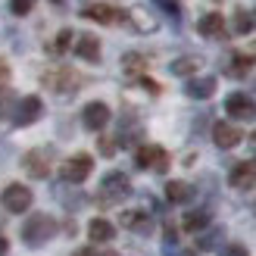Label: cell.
Masks as SVG:
<instances>
[{"mask_svg":"<svg viewBox=\"0 0 256 256\" xmlns=\"http://www.w3.org/2000/svg\"><path fill=\"white\" fill-rule=\"evenodd\" d=\"M54 234H56V219L47 216V212H38V216H32V219L22 225V240L28 247H41Z\"/></svg>","mask_w":256,"mask_h":256,"instance_id":"cell-1","label":"cell"},{"mask_svg":"<svg viewBox=\"0 0 256 256\" xmlns=\"http://www.w3.org/2000/svg\"><path fill=\"white\" fill-rule=\"evenodd\" d=\"M62 182H69V184H82L88 182V175L94 172V160L88 156V153H75V156H69L66 162H62Z\"/></svg>","mask_w":256,"mask_h":256,"instance_id":"cell-2","label":"cell"},{"mask_svg":"<svg viewBox=\"0 0 256 256\" xmlns=\"http://www.w3.org/2000/svg\"><path fill=\"white\" fill-rule=\"evenodd\" d=\"M134 166H138V169L166 172V169H169V153H166L162 147H156V144H144V147H138V153H134Z\"/></svg>","mask_w":256,"mask_h":256,"instance_id":"cell-3","label":"cell"},{"mask_svg":"<svg viewBox=\"0 0 256 256\" xmlns=\"http://www.w3.org/2000/svg\"><path fill=\"white\" fill-rule=\"evenodd\" d=\"M44 84L54 94H66L69 97V94H75V88H78V75L69 72V69H62V66H56V69L44 72Z\"/></svg>","mask_w":256,"mask_h":256,"instance_id":"cell-4","label":"cell"},{"mask_svg":"<svg viewBox=\"0 0 256 256\" xmlns=\"http://www.w3.org/2000/svg\"><path fill=\"white\" fill-rule=\"evenodd\" d=\"M41 116H44V104H41V97L28 94V97H22V100H19L16 112H12V125L25 128V125H34Z\"/></svg>","mask_w":256,"mask_h":256,"instance_id":"cell-5","label":"cell"},{"mask_svg":"<svg viewBox=\"0 0 256 256\" xmlns=\"http://www.w3.org/2000/svg\"><path fill=\"white\" fill-rule=\"evenodd\" d=\"M50 160H54V153H50L47 147L41 150H28L22 156V166H25V172H28L32 178H47L50 175Z\"/></svg>","mask_w":256,"mask_h":256,"instance_id":"cell-6","label":"cell"},{"mask_svg":"<svg viewBox=\"0 0 256 256\" xmlns=\"http://www.w3.org/2000/svg\"><path fill=\"white\" fill-rule=\"evenodd\" d=\"M100 190H104V200L116 203V200H125L128 194H132V182L122 175V172H110L104 182H100Z\"/></svg>","mask_w":256,"mask_h":256,"instance_id":"cell-7","label":"cell"},{"mask_svg":"<svg viewBox=\"0 0 256 256\" xmlns=\"http://www.w3.org/2000/svg\"><path fill=\"white\" fill-rule=\"evenodd\" d=\"M32 206V190L25 184H10L4 190V210L6 212H25Z\"/></svg>","mask_w":256,"mask_h":256,"instance_id":"cell-8","label":"cell"},{"mask_svg":"<svg viewBox=\"0 0 256 256\" xmlns=\"http://www.w3.org/2000/svg\"><path fill=\"white\" fill-rule=\"evenodd\" d=\"M225 112L234 116V119H240V122H250V119H256V104L247 94H232L225 100Z\"/></svg>","mask_w":256,"mask_h":256,"instance_id":"cell-9","label":"cell"},{"mask_svg":"<svg viewBox=\"0 0 256 256\" xmlns=\"http://www.w3.org/2000/svg\"><path fill=\"white\" fill-rule=\"evenodd\" d=\"M212 140H216V147L232 150V147H238L240 140H244V134H240V128L232 125V122H216L212 125Z\"/></svg>","mask_w":256,"mask_h":256,"instance_id":"cell-10","label":"cell"},{"mask_svg":"<svg viewBox=\"0 0 256 256\" xmlns=\"http://www.w3.org/2000/svg\"><path fill=\"white\" fill-rule=\"evenodd\" d=\"M82 122L88 132H100L106 122H110V106L106 104H100V100H94V104H88L82 110Z\"/></svg>","mask_w":256,"mask_h":256,"instance_id":"cell-11","label":"cell"},{"mask_svg":"<svg viewBox=\"0 0 256 256\" xmlns=\"http://www.w3.org/2000/svg\"><path fill=\"white\" fill-rule=\"evenodd\" d=\"M82 16L91 19V22H100V25H116V22L125 19V12L116 10V6H106V4H94V6H88Z\"/></svg>","mask_w":256,"mask_h":256,"instance_id":"cell-12","label":"cell"},{"mask_svg":"<svg viewBox=\"0 0 256 256\" xmlns=\"http://www.w3.org/2000/svg\"><path fill=\"white\" fill-rule=\"evenodd\" d=\"M184 94L194 97V100H206L216 94V78L212 75H197V78H188L184 82Z\"/></svg>","mask_w":256,"mask_h":256,"instance_id":"cell-13","label":"cell"},{"mask_svg":"<svg viewBox=\"0 0 256 256\" xmlns=\"http://www.w3.org/2000/svg\"><path fill=\"white\" fill-rule=\"evenodd\" d=\"M228 182H232V188H238V190L253 188L256 184V162H238L232 169V175H228Z\"/></svg>","mask_w":256,"mask_h":256,"instance_id":"cell-14","label":"cell"},{"mask_svg":"<svg viewBox=\"0 0 256 256\" xmlns=\"http://www.w3.org/2000/svg\"><path fill=\"white\" fill-rule=\"evenodd\" d=\"M112 234H116L112 222H106V219H91L88 222V238H91L94 244H106V240H112Z\"/></svg>","mask_w":256,"mask_h":256,"instance_id":"cell-15","label":"cell"},{"mask_svg":"<svg viewBox=\"0 0 256 256\" xmlns=\"http://www.w3.org/2000/svg\"><path fill=\"white\" fill-rule=\"evenodd\" d=\"M75 54L82 60H88V62H97L100 60V41L94 34H82L78 41H75Z\"/></svg>","mask_w":256,"mask_h":256,"instance_id":"cell-16","label":"cell"},{"mask_svg":"<svg viewBox=\"0 0 256 256\" xmlns=\"http://www.w3.org/2000/svg\"><path fill=\"white\" fill-rule=\"evenodd\" d=\"M197 32H200L203 38H216V34H222V32H225V19L219 16V12H206V16H200Z\"/></svg>","mask_w":256,"mask_h":256,"instance_id":"cell-17","label":"cell"},{"mask_svg":"<svg viewBox=\"0 0 256 256\" xmlns=\"http://www.w3.org/2000/svg\"><path fill=\"white\" fill-rule=\"evenodd\" d=\"M166 197H169L172 203H188L190 197H194V188H190L188 182H169L166 184Z\"/></svg>","mask_w":256,"mask_h":256,"instance_id":"cell-18","label":"cell"},{"mask_svg":"<svg viewBox=\"0 0 256 256\" xmlns=\"http://www.w3.org/2000/svg\"><path fill=\"white\" fill-rule=\"evenodd\" d=\"M122 225L132 228V232H150V219H147V212H140V210L122 212Z\"/></svg>","mask_w":256,"mask_h":256,"instance_id":"cell-19","label":"cell"},{"mask_svg":"<svg viewBox=\"0 0 256 256\" xmlns=\"http://www.w3.org/2000/svg\"><path fill=\"white\" fill-rule=\"evenodd\" d=\"M200 56H178V60H172V66H169V72L172 75H194L197 69H200Z\"/></svg>","mask_w":256,"mask_h":256,"instance_id":"cell-20","label":"cell"},{"mask_svg":"<svg viewBox=\"0 0 256 256\" xmlns=\"http://www.w3.org/2000/svg\"><path fill=\"white\" fill-rule=\"evenodd\" d=\"M206 222H210V216L203 212V210H194V212H188L184 216V232H200V228H206Z\"/></svg>","mask_w":256,"mask_h":256,"instance_id":"cell-21","label":"cell"},{"mask_svg":"<svg viewBox=\"0 0 256 256\" xmlns=\"http://www.w3.org/2000/svg\"><path fill=\"white\" fill-rule=\"evenodd\" d=\"M253 25H256L253 12H247V10H238V12H234V32H238V34H247Z\"/></svg>","mask_w":256,"mask_h":256,"instance_id":"cell-22","label":"cell"},{"mask_svg":"<svg viewBox=\"0 0 256 256\" xmlns=\"http://www.w3.org/2000/svg\"><path fill=\"white\" fill-rule=\"evenodd\" d=\"M250 66H253V60L250 56H244V54H238V56H232V66H228V75H247L250 72Z\"/></svg>","mask_w":256,"mask_h":256,"instance_id":"cell-23","label":"cell"},{"mask_svg":"<svg viewBox=\"0 0 256 256\" xmlns=\"http://www.w3.org/2000/svg\"><path fill=\"white\" fill-rule=\"evenodd\" d=\"M144 62H147V60L140 56V54H125V56H122L125 72H132V75H134V72H144Z\"/></svg>","mask_w":256,"mask_h":256,"instance_id":"cell-24","label":"cell"},{"mask_svg":"<svg viewBox=\"0 0 256 256\" xmlns=\"http://www.w3.org/2000/svg\"><path fill=\"white\" fill-rule=\"evenodd\" d=\"M132 16H134V28L138 32H153L156 28V19H144L147 16L144 10H132Z\"/></svg>","mask_w":256,"mask_h":256,"instance_id":"cell-25","label":"cell"},{"mask_svg":"<svg viewBox=\"0 0 256 256\" xmlns=\"http://www.w3.org/2000/svg\"><path fill=\"white\" fill-rule=\"evenodd\" d=\"M69 41H72V32H69V28H62V32L54 38L50 50H54V54H66V50H69Z\"/></svg>","mask_w":256,"mask_h":256,"instance_id":"cell-26","label":"cell"},{"mask_svg":"<svg viewBox=\"0 0 256 256\" xmlns=\"http://www.w3.org/2000/svg\"><path fill=\"white\" fill-rule=\"evenodd\" d=\"M34 4H38V0H10V12H12V16H28Z\"/></svg>","mask_w":256,"mask_h":256,"instance_id":"cell-27","label":"cell"},{"mask_svg":"<svg viewBox=\"0 0 256 256\" xmlns=\"http://www.w3.org/2000/svg\"><path fill=\"white\" fill-rule=\"evenodd\" d=\"M0 116L12 119V91H6V88H0Z\"/></svg>","mask_w":256,"mask_h":256,"instance_id":"cell-28","label":"cell"},{"mask_svg":"<svg viewBox=\"0 0 256 256\" xmlns=\"http://www.w3.org/2000/svg\"><path fill=\"white\" fill-rule=\"evenodd\" d=\"M219 256H250V253H247V247H240V244H225L219 250Z\"/></svg>","mask_w":256,"mask_h":256,"instance_id":"cell-29","label":"cell"},{"mask_svg":"<svg viewBox=\"0 0 256 256\" xmlns=\"http://www.w3.org/2000/svg\"><path fill=\"white\" fill-rule=\"evenodd\" d=\"M100 153H104V156H112V153H116V144H112V138H100Z\"/></svg>","mask_w":256,"mask_h":256,"instance_id":"cell-30","label":"cell"},{"mask_svg":"<svg viewBox=\"0 0 256 256\" xmlns=\"http://www.w3.org/2000/svg\"><path fill=\"white\" fill-rule=\"evenodd\" d=\"M156 4H160V6H166V10L172 12V16H178V4H175V0H156Z\"/></svg>","mask_w":256,"mask_h":256,"instance_id":"cell-31","label":"cell"},{"mask_svg":"<svg viewBox=\"0 0 256 256\" xmlns=\"http://www.w3.org/2000/svg\"><path fill=\"white\" fill-rule=\"evenodd\" d=\"M6 75H10V69H6V62H4V60H0V84H4V82H6Z\"/></svg>","mask_w":256,"mask_h":256,"instance_id":"cell-32","label":"cell"},{"mask_svg":"<svg viewBox=\"0 0 256 256\" xmlns=\"http://www.w3.org/2000/svg\"><path fill=\"white\" fill-rule=\"evenodd\" d=\"M253 144H256V134H253Z\"/></svg>","mask_w":256,"mask_h":256,"instance_id":"cell-33","label":"cell"}]
</instances>
